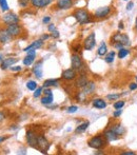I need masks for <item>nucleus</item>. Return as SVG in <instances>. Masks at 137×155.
Masks as SVG:
<instances>
[{
    "instance_id": "nucleus-4",
    "label": "nucleus",
    "mask_w": 137,
    "mask_h": 155,
    "mask_svg": "<svg viewBox=\"0 0 137 155\" xmlns=\"http://www.w3.org/2000/svg\"><path fill=\"white\" fill-rule=\"evenodd\" d=\"M106 145V140L103 136H94L89 140V146L93 149H100Z\"/></svg>"
},
{
    "instance_id": "nucleus-3",
    "label": "nucleus",
    "mask_w": 137,
    "mask_h": 155,
    "mask_svg": "<svg viewBox=\"0 0 137 155\" xmlns=\"http://www.w3.org/2000/svg\"><path fill=\"white\" fill-rule=\"evenodd\" d=\"M71 64H72V69H74L75 71H81L84 67L83 61H82V59L80 58V56L78 54H73L72 55Z\"/></svg>"
},
{
    "instance_id": "nucleus-28",
    "label": "nucleus",
    "mask_w": 137,
    "mask_h": 155,
    "mask_svg": "<svg viewBox=\"0 0 137 155\" xmlns=\"http://www.w3.org/2000/svg\"><path fill=\"white\" fill-rule=\"evenodd\" d=\"M106 52H108V49H106V45L104 42H103L100 45V47L98 48V50H97V53H98V55L100 56H103L106 54Z\"/></svg>"
},
{
    "instance_id": "nucleus-7",
    "label": "nucleus",
    "mask_w": 137,
    "mask_h": 155,
    "mask_svg": "<svg viewBox=\"0 0 137 155\" xmlns=\"http://www.w3.org/2000/svg\"><path fill=\"white\" fill-rule=\"evenodd\" d=\"M111 8L108 5L106 6H100V8H98L96 11H95L94 13V16L95 18H98V19H103V18H106V17H108L109 15H110L111 13Z\"/></svg>"
},
{
    "instance_id": "nucleus-41",
    "label": "nucleus",
    "mask_w": 137,
    "mask_h": 155,
    "mask_svg": "<svg viewBox=\"0 0 137 155\" xmlns=\"http://www.w3.org/2000/svg\"><path fill=\"white\" fill-rule=\"evenodd\" d=\"M121 113H122V111H121V109H118V110L115 111L114 114H113V115H114V117H119V116H120V115H121Z\"/></svg>"
},
{
    "instance_id": "nucleus-42",
    "label": "nucleus",
    "mask_w": 137,
    "mask_h": 155,
    "mask_svg": "<svg viewBox=\"0 0 137 155\" xmlns=\"http://www.w3.org/2000/svg\"><path fill=\"white\" fill-rule=\"evenodd\" d=\"M50 21H51V17H49V16L44 17V18L42 19V22L44 23V25H47V23H49Z\"/></svg>"
},
{
    "instance_id": "nucleus-50",
    "label": "nucleus",
    "mask_w": 137,
    "mask_h": 155,
    "mask_svg": "<svg viewBox=\"0 0 137 155\" xmlns=\"http://www.w3.org/2000/svg\"><path fill=\"white\" fill-rule=\"evenodd\" d=\"M0 62H2V55H0Z\"/></svg>"
},
{
    "instance_id": "nucleus-44",
    "label": "nucleus",
    "mask_w": 137,
    "mask_h": 155,
    "mask_svg": "<svg viewBox=\"0 0 137 155\" xmlns=\"http://www.w3.org/2000/svg\"><path fill=\"white\" fill-rule=\"evenodd\" d=\"M11 70L12 71H21V67H13V68H11Z\"/></svg>"
},
{
    "instance_id": "nucleus-5",
    "label": "nucleus",
    "mask_w": 137,
    "mask_h": 155,
    "mask_svg": "<svg viewBox=\"0 0 137 155\" xmlns=\"http://www.w3.org/2000/svg\"><path fill=\"white\" fill-rule=\"evenodd\" d=\"M96 45V36H95V33H91L89 36H86V38L83 41V48L86 51H91L93 50V48Z\"/></svg>"
},
{
    "instance_id": "nucleus-47",
    "label": "nucleus",
    "mask_w": 137,
    "mask_h": 155,
    "mask_svg": "<svg viewBox=\"0 0 137 155\" xmlns=\"http://www.w3.org/2000/svg\"><path fill=\"white\" fill-rule=\"evenodd\" d=\"M49 37H50L49 35H42V36H41V40H47Z\"/></svg>"
},
{
    "instance_id": "nucleus-2",
    "label": "nucleus",
    "mask_w": 137,
    "mask_h": 155,
    "mask_svg": "<svg viewBox=\"0 0 137 155\" xmlns=\"http://www.w3.org/2000/svg\"><path fill=\"white\" fill-rule=\"evenodd\" d=\"M112 40H113V42H120L121 45H123L125 47L131 45L129 36L126 34H121V33H116V34L113 35Z\"/></svg>"
},
{
    "instance_id": "nucleus-37",
    "label": "nucleus",
    "mask_w": 137,
    "mask_h": 155,
    "mask_svg": "<svg viewBox=\"0 0 137 155\" xmlns=\"http://www.w3.org/2000/svg\"><path fill=\"white\" fill-rule=\"evenodd\" d=\"M77 107L76 106H71L68 108V113H75L76 111H77Z\"/></svg>"
},
{
    "instance_id": "nucleus-14",
    "label": "nucleus",
    "mask_w": 137,
    "mask_h": 155,
    "mask_svg": "<svg viewBox=\"0 0 137 155\" xmlns=\"http://www.w3.org/2000/svg\"><path fill=\"white\" fill-rule=\"evenodd\" d=\"M36 57V50H31L28 52V55L23 59V64L24 65H31Z\"/></svg>"
},
{
    "instance_id": "nucleus-48",
    "label": "nucleus",
    "mask_w": 137,
    "mask_h": 155,
    "mask_svg": "<svg viewBox=\"0 0 137 155\" xmlns=\"http://www.w3.org/2000/svg\"><path fill=\"white\" fill-rule=\"evenodd\" d=\"M6 139V137H0V143H2L3 140H5Z\"/></svg>"
},
{
    "instance_id": "nucleus-32",
    "label": "nucleus",
    "mask_w": 137,
    "mask_h": 155,
    "mask_svg": "<svg viewBox=\"0 0 137 155\" xmlns=\"http://www.w3.org/2000/svg\"><path fill=\"white\" fill-rule=\"evenodd\" d=\"M125 106V101L123 100H118V101H116L114 104V109H116V110H118V109H121L122 107Z\"/></svg>"
},
{
    "instance_id": "nucleus-1",
    "label": "nucleus",
    "mask_w": 137,
    "mask_h": 155,
    "mask_svg": "<svg viewBox=\"0 0 137 155\" xmlns=\"http://www.w3.org/2000/svg\"><path fill=\"white\" fill-rule=\"evenodd\" d=\"M74 17L77 20V22L81 25H88V23H90L92 21L91 14L86 10H84V8H78V10H76L75 13H74Z\"/></svg>"
},
{
    "instance_id": "nucleus-10",
    "label": "nucleus",
    "mask_w": 137,
    "mask_h": 155,
    "mask_svg": "<svg viewBox=\"0 0 137 155\" xmlns=\"http://www.w3.org/2000/svg\"><path fill=\"white\" fill-rule=\"evenodd\" d=\"M43 93H44V96L41 98V104H45V106L52 104V102H53V100H54L53 92H52L51 90H49V89H45Z\"/></svg>"
},
{
    "instance_id": "nucleus-19",
    "label": "nucleus",
    "mask_w": 137,
    "mask_h": 155,
    "mask_svg": "<svg viewBox=\"0 0 137 155\" xmlns=\"http://www.w3.org/2000/svg\"><path fill=\"white\" fill-rule=\"evenodd\" d=\"M33 73L35 74V76H36L38 79H40V78L42 77V61L37 62L36 64L34 65Z\"/></svg>"
},
{
    "instance_id": "nucleus-33",
    "label": "nucleus",
    "mask_w": 137,
    "mask_h": 155,
    "mask_svg": "<svg viewBox=\"0 0 137 155\" xmlns=\"http://www.w3.org/2000/svg\"><path fill=\"white\" fill-rule=\"evenodd\" d=\"M30 2H31V0H18L19 5L22 6V8H27V6L29 5Z\"/></svg>"
},
{
    "instance_id": "nucleus-13",
    "label": "nucleus",
    "mask_w": 137,
    "mask_h": 155,
    "mask_svg": "<svg viewBox=\"0 0 137 155\" xmlns=\"http://www.w3.org/2000/svg\"><path fill=\"white\" fill-rule=\"evenodd\" d=\"M53 0H31V4L33 8H42L47 6L49 4H51V2Z\"/></svg>"
},
{
    "instance_id": "nucleus-12",
    "label": "nucleus",
    "mask_w": 137,
    "mask_h": 155,
    "mask_svg": "<svg viewBox=\"0 0 137 155\" xmlns=\"http://www.w3.org/2000/svg\"><path fill=\"white\" fill-rule=\"evenodd\" d=\"M27 140H28V143H29L32 148L38 149V147H37V136L34 134L33 131H28L27 132Z\"/></svg>"
},
{
    "instance_id": "nucleus-6",
    "label": "nucleus",
    "mask_w": 137,
    "mask_h": 155,
    "mask_svg": "<svg viewBox=\"0 0 137 155\" xmlns=\"http://www.w3.org/2000/svg\"><path fill=\"white\" fill-rule=\"evenodd\" d=\"M37 147H38V150H40L42 153H47V151L50 148V143L44 136L40 135V136H37Z\"/></svg>"
},
{
    "instance_id": "nucleus-17",
    "label": "nucleus",
    "mask_w": 137,
    "mask_h": 155,
    "mask_svg": "<svg viewBox=\"0 0 137 155\" xmlns=\"http://www.w3.org/2000/svg\"><path fill=\"white\" fill-rule=\"evenodd\" d=\"M62 78L64 80H73L76 77V72L74 69H68L62 72Z\"/></svg>"
},
{
    "instance_id": "nucleus-20",
    "label": "nucleus",
    "mask_w": 137,
    "mask_h": 155,
    "mask_svg": "<svg viewBox=\"0 0 137 155\" xmlns=\"http://www.w3.org/2000/svg\"><path fill=\"white\" fill-rule=\"evenodd\" d=\"M103 135H104V138H106L108 141H114L118 138V135H117L116 133L112 130V129H111V130L106 131Z\"/></svg>"
},
{
    "instance_id": "nucleus-51",
    "label": "nucleus",
    "mask_w": 137,
    "mask_h": 155,
    "mask_svg": "<svg viewBox=\"0 0 137 155\" xmlns=\"http://www.w3.org/2000/svg\"><path fill=\"white\" fill-rule=\"evenodd\" d=\"M123 1H129V0H123Z\"/></svg>"
},
{
    "instance_id": "nucleus-8",
    "label": "nucleus",
    "mask_w": 137,
    "mask_h": 155,
    "mask_svg": "<svg viewBox=\"0 0 137 155\" xmlns=\"http://www.w3.org/2000/svg\"><path fill=\"white\" fill-rule=\"evenodd\" d=\"M6 31L12 37H17L21 34V27L18 23H13V25H8L6 27Z\"/></svg>"
},
{
    "instance_id": "nucleus-52",
    "label": "nucleus",
    "mask_w": 137,
    "mask_h": 155,
    "mask_svg": "<svg viewBox=\"0 0 137 155\" xmlns=\"http://www.w3.org/2000/svg\"><path fill=\"white\" fill-rule=\"evenodd\" d=\"M136 81H137V76H136Z\"/></svg>"
},
{
    "instance_id": "nucleus-21",
    "label": "nucleus",
    "mask_w": 137,
    "mask_h": 155,
    "mask_svg": "<svg viewBox=\"0 0 137 155\" xmlns=\"http://www.w3.org/2000/svg\"><path fill=\"white\" fill-rule=\"evenodd\" d=\"M88 77H86L84 74H81V75L78 77V79L76 80L75 82V86L78 87V88H83L84 86H86V84H88Z\"/></svg>"
},
{
    "instance_id": "nucleus-30",
    "label": "nucleus",
    "mask_w": 137,
    "mask_h": 155,
    "mask_svg": "<svg viewBox=\"0 0 137 155\" xmlns=\"http://www.w3.org/2000/svg\"><path fill=\"white\" fill-rule=\"evenodd\" d=\"M129 54V50H127V49H120L119 50V52H118V57L119 58H125L126 56Z\"/></svg>"
},
{
    "instance_id": "nucleus-25",
    "label": "nucleus",
    "mask_w": 137,
    "mask_h": 155,
    "mask_svg": "<svg viewBox=\"0 0 137 155\" xmlns=\"http://www.w3.org/2000/svg\"><path fill=\"white\" fill-rule=\"evenodd\" d=\"M90 126V123L89 121H86V123H83V124H81L80 126H78L77 128H76V130H75V133H77V134H79V133H82V132H84V131L88 129V127Z\"/></svg>"
},
{
    "instance_id": "nucleus-26",
    "label": "nucleus",
    "mask_w": 137,
    "mask_h": 155,
    "mask_svg": "<svg viewBox=\"0 0 137 155\" xmlns=\"http://www.w3.org/2000/svg\"><path fill=\"white\" fill-rule=\"evenodd\" d=\"M112 130L114 131V132L116 133V134L118 135V136H119V135H122L123 133H125V131H126L125 128H123V127L121 126L120 124H116V126H114L112 128Z\"/></svg>"
},
{
    "instance_id": "nucleus-16",
    "label": "nucleus",
    "mask_w": 137,
    "mask_h": 155,
    "mask_svg": "<svg viewBox=\"0 0 137 155\" xmlns=\"http://www.w3.org/2000/svg\"><path fill=\"white\" fill-rule=\"evenodd\" d=\"M18 61V59L15 57H11V58H5V59L2 60L1 62V69L2 70H5L8 68H11L14 63H16Z\"/></svg>"
},
{
    "instance_id": "nucleus-36",
    "label": "nucleus",
    "mask_w": 137,
    "mask_h": 155,
    "mask_svg": "<svg viewBox=\"0 0 137 155\" xmlns=\"http://www.w3.org/2000/svg\"><path fill=\"white\" fill-rule=\"evenodd\" d=\"M59 36H60V34H59V32H58L57 30H55V31L51 32V37H52V38L56 39V38H58Z\"/></svg>"
},
{
    "instance_id": "nucleus-24",
    "label": "nucleus",
    "mask_w": 137,
    "mask_h": 155,
    "mask_svg": "<svg viewBox=\"0 0 137 155\" xmlns=\"http://www.w3.org/2000/svg\"><path fill=\"white\" fill-rule=\"evenodd\" d=\"M58 82H59V80L58 79H47L44 81V84H43V87L44 88H50V87H56L58 84Z\"/></svg>"
},
{
    "instance_id": "nucleus-9",
    "label": "nucleus",
    "mask_w": 137,
    "mask_h": 155,
    "mask_svg": "<svg viewBox=\"0 0 137 155\" xmlns=\"http://www.w3.org/2000/svg\"><path fill=\"white\" fill-rule=\"evenodd\" d=\"M2 21L6 25H13V23H18L19 22V17L14 13H8L2 17Z\"/></svg>"
},
{
    "instance_id": "nucleus-43",
    "label": "nucleus",
    "mask_w": 137,
    "mask_h": 155,
    "mask_svg": "<svg viewBox=\"0 0 137 155\" xmlns=\"http://www.w3.org/2000/svg\"><path fill=\"white\" fill-rule=\"evenodd\" d=\"M136 89H137V84H130V90H136Z\"/></svg>"
},
{
    "instance_id": "nucleus-18",
    "label": "nucleus",
    "mask_w": 137,
    "mask_h": 155,
    "mask_svg": "<svg viewBox=\"0 0 137 155\" xmlns=\"http://www.w3.org/2000/svg\"><path fill=\"white\" fill-rule=\"evenodd\" d=\"M13 37L8 33L6 30H0V42L1 43H8L12 40Z\"/></svg>"
},
{
    "instance_id": "nucleus-35",
    "label": "nucleus",
    "mask_w": 137,
    "mask_h": 155,
    "mask_svg": "<svg viewBox=\"0 0 137 155\" xmlns=\"http://www.w3.org/2000/svg\"><path fill=\"white\" fill-rule=\"evenodd\" d=\"M35 91H36V92H34V97H35V98H38L39 96L41 95V93H42L43 89H42V88H37Z\"/></svg>"
},
{
    "instance_id": "nucleus-22",
    "label": "nucleus",
    "mask_w": 137,
    "mask_h": 155,
    "mask_svg": "<svg viewBox=\"0 0 137 155\" xmlns=\"http://www.w3.org/2000/svg\"><path fill=\"white\" fill-rule=\"evenodd\" d=\"M42 45H43V41L41 40V39H39V40H36V41H34L33 43H31V45H30L29 47L25 48L23 51L29 52V51H31V50H37V49H39V48L42 47Z\"/></svg>"
},
{
    "instance_id": "nucleus-45",
    "label": "nucleus",
    "mask_w": 137,
    "mask_h": 155,
    "mask_svg": "<svg viewBox=\"0 0 137 155\" xmlns=\"http://www.w3.org/2000/svg\"><path fill=\"white\" fill-rule=\"evenodd\" d=\"M118 29L119 30H123V21H119V23H118Z\"/></svg>"
},
{
    "instance_id": "nucleus-40",
    "label": "nucleus",
    "mask_w": 137,
    "mask_h": 155,
    "mask_svg": "<svg viewBox=\"0 0 137 155\" xmlns=\"http://www.w3.org/2000/svg\"><path fill=\"white\" fill-rule=\"evenodd\" d=\"M47 30H49V32H53L56 30V25H53V23H50L49 27H47Z\"/></svg>"
},
{
    "instance_id": "nucleus-39",
    "label": "nucleus",
    "mask_w": 137,
    "mask_h": 155,
    "mask_svg": "<svg viewBox=\"0 0 137 155\" xmlns=\"http://www.w3.org/2000/svg\"><path fill=\"white\" fill-rule=\"evenodd\" d=\"M125 47L123 45H121L120 42H114V48L115 49H117V50H120V49H122V48Z\"/></svg>"
},
{
    "instance_id": "nucleus-38",
    "label": "nucleus",
    "mask_w": 137,
    "mask_h": 155,
    "mask_svg": "<svg viewBox=\"0 0 137 155\" xmlns=\"http://www.w3.org/2000/svg\"><path fill=\"white\" fill-rule=\"evenodd\" d=\"M133 8H134V2H132V1L128 2V4H127V11H132V10H133Z\"/></svg>"
},
{
    "instance_id": "nucleus-27",
    "label": "nucleus",
    "mask_w": 137,
    "mask_h": 155,
    "mask_svg": "<svg viewBox=\"0 0 137 155\" xmlns=\"http://www.w3.org/2000/svg\"><path fill=\"white\" fill-rule=\"evenodd\" d=\"M115 55H116V53H115L114 51L109 52V53L106 55V58H104V60H106V62H108V63H112L113 61H114Z\"/></svg>"
},
{
    "instance_id": "nucleus-11",
    "label": "nucleus",
    "mask_w": 137,
    "mask_h": 155,
    "mask_svg": "<svg viewBox=\"0 0 137 155\" xmlns=\"http://www.w3.org/2000/svg\"><path fill=\"white\" fill-rule=\"evenodd\" d=\"M56 6L59 10H69L73 6V0H57Z\"/></svg>"
},
{
    "instance_id": "nucleus-29",
    "label": "nucleus",
    "mask_w": 137,
    "mask_h": 155,
    "mask_svg": "<svg viewBox=\"0 0 137 155\" xmlns=\"http://www.w3.org/2000/svg\"><path fill=\"white\" fill-rule=\"evenodd\" d=\"M27 88L31 91H35L37 89V84L36 81H33V80H30V81L27 82Z\"/></svg>"
},
{
    "instance_id": "nucleus-49",
    "label": "nucleus",
    "mask_w": 137,
    "mask_h": 155,
    "mask_svg": "<svg viewBox=\"0 0 137 155\" xmlns=\"http://www.w3.org/2000/svg\"><path fill=\"white\" fill-rule=\"evenodd\" d=\"M135 29H136V31H137V17H136V20H135Z\"/></svg>"
},
{
    "instance_id": "nucleus-23",
    "label": "nucleus",
    "mask_w": 137,
    "mask_h": 155,
    "mask_svg": "<svg viewBox=\"0 0 137 155\" xmlns=\"http://www.w3.org/2000/svg\"><path fill=\"white\" fill-rule=\"evenodd\" d=\"M93 106L96 109H104L106 107V104L103 99H100V98H97V99L93 100Z\"/></svg>"
},
{
    "instance_id": "nucleus-34",
    "label": "nucleus",
    "mask_w": 137,
    "mask_h": 155,
    "mask_svg": "<svg viewBox=\"0 0 137 155\" xmlns=\"http://www.w3.org/2000/svg\"><path fill=\"white\" fill-rule=\"evenodd\" d=\"M119 97H120L119 94H110V95L106 96V98L110 100H116V99H118Z\"/></svg>"
},
{
    "instance_id": "nucleus-46",
    "label": "nucleus",
    "mask_w": 137,
    "mask_h": 155,
    "mask_svg": "<svg viewBox=\"0 0 137 155\" xmlns=\"http://www.w3.org/2000/svg\"><path fill=\"white\" fill-rule=\"evenodd\" d=\"M121 155H135V153L132 151H129V152H123V153H121Z\"/></svg>"
},
{
    "instance_id": "nucleus-31",
    "label": "nucleus",
    "mask_w": 137,
    "mask_h": 155,
    "mask_svg": "<svg viewBox=\"0 0 137 155\" xmlns=\"http://www.w3.org/2000/svg\"><path fill=\"white\" fill-rule=\"evenodd\" d=\"M0 8H1V11H3V12H6V11L8 10V5L6 0H0Z\"/></svg>"
},
{
    "instance_id": "nucleus-15",
    "label": "nucleus",
    "mask_w": 137,
    "mask_h": 155,
    "mask_svg": "<svg viewBox=\"0 0 137 155\" xmlns=\"http://www.w3.org/2000/svg\"><path fill=\"white\" fill-rule=\"evenodd\" d=\"M82 89H83L82 92L86 94V95H91V94H93L95 92L96 84H95V82H93V81H88V84H86Z\"/></svg>"
}]
</instances>
